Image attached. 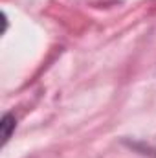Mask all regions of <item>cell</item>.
Instances as JSON below:
<instances>
[{"instance_id": "obj_1", "label": "cell", "mask_w": 156, "mask_h": 158, "mask_svg": "<svg viewBox=\"0 0 156 158\" xmlns=\"http://www.w3.org/2000/svg\"><path fill=\"white\" fill-rule=\"evenodd\" d=\"M0 127H2V143H6V142L9 140V136H11V131L15 129V118H13L11 114H6V116L2 118Z\"/></svg>"}]
</instances>
